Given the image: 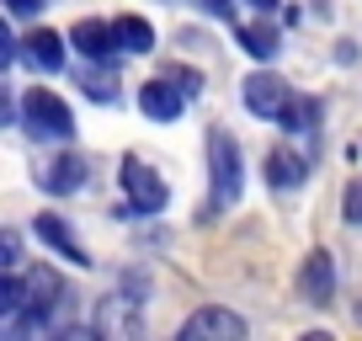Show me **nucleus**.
I'll list each match as a JSON object with an SVG mask.
<instances>
[{"label":"nucleus","instance_id":"obj_1","mask_svg":"<svg viewBox=\"0 0 362 341\" xmlns=\"http://www.w3.org/2000/svg\"><path fill=\"white\" fill-rule=\"evenodd\" d=\"M208 170H214V197H208V214L235 208L240 192H245V160H240V144L224 134V128H214V134H208Z\"/></svg>","mask_w":362,"mask_h":341},{"label":"nucleus","instance_id":"obj_19","mask_svg":"<svg viewBox=\"0 0 362 341\" xmlns=\"http://www.w3.org/2000/svg\"><path fill=\"white\" fill-rule=\"evenodd\" d=\"M250 6H256V11H272V6H277V0H250Z\"/></svg>","mask_w":362,"mask_h":341},{"label":"nucleus","instance_id":"obj_7","mask_svg":"<svg viewBox=\"0 0 362 341\" xmlns=\"http://www.w3.org/2000/svg\"><path fill=\"white\" fill-rule=\"evenodd\" d=\"M181 336L187 341H203V336H224V341H240L245 336V320L235 315V309H197L192 320H187V325H181Z\"/></svg>","mask_w":362,"mask_h":341},{"label":"nucleus","instance_id":"obj_11","mask_svg":"<svg viewBox=\"0 0 362 341\" xmlns=\"http://www.w3.org/2000/svg\"><path fill=\"white\" fill-rule=\"evenodd\" d=\"M304 176H309V166H304V160L293 155V149H272V155H267V182L277 187V192H288V187H298V182H304Z\"/></svg>","mask_w":362,"mask_h":341},{"label":"nucleus","instance_id":"obj_4","mask_svg":"<svg viewBox=\"0 0 362 341\" xmlns=\"http://www.w3.org/2000/svg\"><path fill=\"white\" fill-rule=\"evenodd\" d=\"M245 107L256 117H272V123H288V112H293V91H288V80H277V75H250L245 80Z\"/></svg>","mask_w":362,"mask_h":341},{"label":"nucleus","instance_id":"obj_10","mask_svg":"<svg viewBox=\"0 0 362 341\" xmlns=\"http://www.w3.org/2000/svg\"><path fill=\"white\" fill-rule=\"evenodd\" d=\"M69 43H75L90 64H96V59H107V54L117 48V33H112L107 22H75V27H69Z\"/></svg>","mask_w":362,"mask_h":341},{"label":"nucleus","instance_id":"obj_18","mask_svg":"<svg viewBox=\"0 0 362 341\" xmlns=\"http://www.w3.org/2000/svg\"><path fill=\"white\" fill-rule=\"evenodd\" d=\"M6 6H11V16H33L37 11V0H6Z\"/></svg>","mask_w":362,"mask_h":341},{"label":"nucleus","instance_id":"obj_13","mask_svg":"<svg viewBox=\"0 0 362 341\" xmlns=\"http://www.w3.org/2000/svg\"><path fill=\"white\" fill-rule=\"evenodd\" d=\"M27 59H33L37 69H59V64H64V37L48 33V27L33 33V37H27Z\"/></svg>","mask_w":362,"mask_h":341},{"label":"nucleus","instance_id":"obj_9","mask_svg":"<svg viewBox=\"0 0 362 341\" xmlns=\"http://www.w3.org/2000/svg\"><path fill=\"white\" fill-rule=\"evenodd\" d=\"M37 240H43V245H54V256H64V262L90 267V250L75 240V229H69L59 214H43V219H37Z\"/></svg>","mask_w":362,"mask_h":341},{"label":"nucleus","instance_id":"obj_2","mask_svg":"<svg viewBox=\"0 0 362 341\" xmlns=\"http://www.w3.org/2000/svg\"><path fill=\"white\" fill-rule=\"evenodd\" d=\"M22 123H27V134H33V139H59V144L75 134V112H69L54 91H43V86H37V91H27Z\"/></svg>","mask_w":362,"mask_h":341},{"label":"nucleus","instance_id":"obj_8","mask_svg":"<svg viewBox=\"0 0 362 341\" xmlns=\"http://www.w3.org/2000/svg\"><path fill=\"white\" fill-rule=\"evenodd\" d=\"M86 155H54L43 170H37V182H43V192H54V197H64V192H75V187H86Z\"/></svg>","mask_w":362,"mask_h":341},{"label":"nucleus","instance_id":"obj_17","mask_svg":"<svg viewBox=\"0 0 362 341\" xmlns=\"http://www.w3.org/2000/svg\"><path fill=\"white\" fill-rule=\"evenodd\" d=\"M192 6H197V11H203V16H229V11H235L229 0H192Z\"/></svg>","mask_w":362,"mask_h":341},{"label":"nucleus","instance_id":"obj_15","mask_svg":"<svg viewBox=\"0 0 362 341\" xmlns=\"http://www.w3.org/2000/svg\"><path fill=\"white\" fill-rule=\"evenodd\" d=\"M80 86H86L90 96H96V102H112V69H90V59H86V69H80Z\"/></svg>","mask_w":362,"mask_h":341},{"label":"nucleus","instance_id":"obj_12","mask_svg":"<svg viewBox=\"0 0 362 341\" xmlns=\"http://www.w3.org/2000/svg\"><path fill=\"white\" fill-rule=\"evenodd\" d=\"M112 33H117V48H123V54H149V48H155V27H149L144 16H117Z\"/></svg>","mask_w":362,"mask_h":341},{"label":"nucleus","instance_id":"obj_3","mask_svg":"<svg viewBox=\"0 0 362 341\" xmlns=\"http://www.w3.org/2000/svg\"><path fill=\"white\" fill-rule=\"evenodd\" d=\"M123 197H128L134 214H160L165 197H170V187H165V176H160L155 166H144V160H123Z\"/></svg>","mask_w":362,"mask_h":341},{"label":"nucleus","instance_id":"obj_16","mask_svg":"<svg viewBox=\"0 0 362 341\" xmlns=\"http://www.w3.org/2000/svg\"><path fill=\"white\" fill-rule=\"evenodd\" d=\"M346 219H351V224H362V176L346 187Z\"/></svg>","mask_w":362,"mask_h":341},{"label":"nucleus","instance_id":"obj_5","mask_svg":"<svg viewBox=\"0 0 362 341\" xmlns=\"http://www.w3.org/2000/svg\"><path fill=\"white\" fill-rule=\"evenodd\" d=\"M187 86H181V80H144V86H139V112L144 117H155V123H176L181 112H187Z\"/></svg>","mask_w":362,"mask_h":341},{"label":"nucleus","instance_id":"obj_14","mask_svg":"<svg viewBox=\"0 0 362 341\" xmlns=\"http://www.w3.org/2000/svg\"><path fill=\"white\" fill-rule=\"evenodd\" d=\"M240 48H245L250 59H272L277 54V33H272V27H240Z\"/></svg>","mask_w":362,"mask_h":341},{"label":"nucleus","instance_id":"obj_6","mask_svg":"<svg viewBox=\"0 0 362 341\" xmlns=\"http://www.w3.org/2000/svg\"><path fill=\"white\" fill-rule=\"evenodd\" d=\"M298 294L309 304H330L336 299V262H330L325 250H309L304 267H298Z\"/></svg>","mask_w":362,"mask_h":341}]
</instances>
